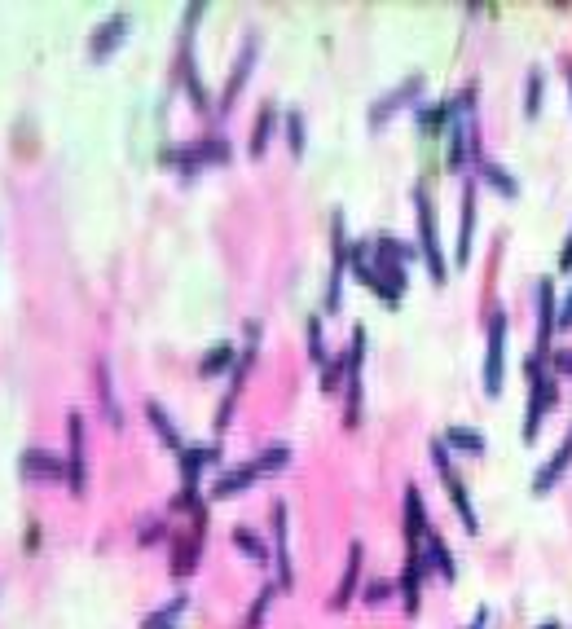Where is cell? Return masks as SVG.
Wrapping results in <instances>:
<instances>
[{
	"instance_id": "obj_1",
	"label": "cell",
	"mask_w": 572,
	"mask_h": 629,
	"mask_svg": "<svg viewBox=\"0 0 572 629\" xmlns=\"http://www.w3.org/2000/svg\"><path fill=\"white\" fill-rule=\"evenodd\" d=\"M524 374H528V410H524V440H533V436H537V427L546 423V414L555 410L559 383H555V374H550L546 357H537V352H528V361H524Z\"/></svg>"
},
{
	"instance_id": "obj_2",
	"label": "cell",
	"mask_w": 572,
	"mask_h": 629,
	"mask_svg": "<svg viewBox=\"0 0 572 629\" xmlns=\"http://www.w3.org/2000/svg\"><path fill=\"white\" fill-rule=\"evenodd\" d=\"M414 216H418V256H423L427 269H432V282L445 286L449 282V260H445V251H440L436 212H432V203H427V185L423 181L414 185Z\"/></svg>"
},
{
	"instance_id": "obj_3",
	"label": "cell",
	"mask_w": 572,
	"mask_h": 629,
	"mask_svg": "<svg viewBox=\"0 0 572 629\" xmlns=\"http://www.w3.org/2000/svg\"><path fill=\"white\" fill-rule=\"evenodd\" d=\"M432 462H436V471H440V484H445V493H449V502H454V511H458V520L467 533H480V520H476V506H471V493H467V484H462V476L454 471V458H449V445L445 440H432Z\"/></svg>"
},
{
	"instance_id": "obj_4",
	"label": "cell",
	"mask_w": 572,
	"mask_h": 629,
	"mask_svg": "<svg viewBox=\"0 0 572 629\" xmlns=\"http://www.w3.org/2000/svg\"><path fill=\"white\" fill-rule=\"evenodd\" d=\"M506 313H493L489 317V348H484V396H502V383H506Z\"/></svg>"
},
{
	"instance_id": "obj_5",
	"label": "cell",
	"mask_w": 572,
	"mask_h": 629,
	"mask_svg": "<svg viewBox=\"0 0 572 629\" xmlns=\"http://www.w3.org/2000/svg\"><path fill=\"white\" fill-rule=\"evenodd\" d=\"M225 159H229V141L225 137H203V141H190V146L163 150V163H181V172L212 168V163H225Z\"/></svg>"
},
{
	"instance_id": "obj_6",
	"label": "cell",
	"mask_w": 572,
	"mask_h": 629,
	"mask_svg": "<svg viewBox=\"0 0 572 629\" xmlns=\"http://www.w3.org/2000/svg\"><path fill=\"white\" fill-rule=\"evenodd\" d=\"M361 361H366V326H352L348 339V383H344V423L357 427L361 418Z\"/></svg>"
},
{
	"instance_id": "obj_7",
	"label": "cell",
	"mask_w": 572,
	"mask_h": 629,
	"mask_svg": "<svg viewBox=\"0 0 572 629\" xmlns=\"http://www.w3.org/2000/svg\"><path fill=\"white\" fill-rule=\"evenodd\" d=\"M330 247H335V260H330V282H326V300L322 313H339V295H344V269H348V238H344V216H330Z\"/></svg>"
},
{
	"instance_id": "obj_8",
	"label": "cell",
	"mask_w": 572,
	"mask_h": 629,
	"mask_svg": "<svg viewBox=\"0 0 572 629\" xmlns=\"http://www.w3.org/2000/svg\"><path fill=\"white\" fill-rule=\"evenodd\" d=\"M559 326V300H555V286L550 278L537 282V339H533V352L537 357H550V335Z\"/></svg>"
},
{
	"instance_id": "obj_9",
	"label": "cell",
	"mask_w": 572,
	"mask_h": 629,
	"mask_svg": "<svg viewBox=\"0 0 572 629\" xmlns=\"http://www.w3.org/2000/svg\"><path fill=\"white\" fill-rule=\"evenodd\" d=\"M418 564H423V572H436V577L445 581V586L458 577V564H454V555H449L445 537H440L436 528H427L423 546H418Z\"/></svg>"
},
{
	"instance_id": "obj_10",
	"label": "cell",
	"mask_w": 572,
	"mask_h": 629,
	"mask_svg": "<svg viewBox=\"0 0 572 629\" xmlns=\"http://www.w3.org/2000/svg\"><path fill=\"white\" fill-rule=\"evenodd\" d=\"M414 93H423V75H405V80L396 84L392 93H383V102H374V106H370V128H383V124H388L392 110H401V106H410V102H414Z\"/></svg>"
},
{
	"instance_id": "obj_11",
	"label": "cell",
	"mask_w": 572,
	"mask_h": 629,
	"mask_svg": "<svg viewBox=\"0 0 572 629\" xmlns=\"http://www.w3.org/2000/svg\"><path fill=\"white\" fill-rule=\"evenodd\" d=\"M401 506H405V520H401V528H405V555H418V546H423V537H427V515H423V498H418V489L410 484L405 489V498H401Z\"/></svg>"
},
{
	"instance_id": "obj_12",
	"label": "cell",
	"mask_w": 572,
	"mask_h": 629,
	"mask_svg": "<svg viewBox=\"0 0 572 629\" xmlns=\"http://www.w3.org/2000/svg\"><path fill=\"white\" fill-rule=\"evenodd\" d=\"M66 440H71V458H66V484H71V493H84V423L80 414L66 418Z\"/></svg>"
},
{
	"instance_id": "obj_13",
	"label": "cell",
	"mask_w": 572,
	"mask_h": 629,
	"mask_svg": "<svg viewBox=\"0 0 572 629\" xmlns=\"http://www.w3.org/2000/svg\"><path fill=\"white\" fill-rule=\"evenodd\" d=\"M471 242H476V181L462 185V212H458V251L454 260L467 264L471 256Z\"/></svg>"
},
{
	"instance_id": "obj_14",
	"label": "cell",
	"mask_w": 572,
	"mask_h": 629,
	"mask_svg": "<svg viewBox=\"0 0 572 629\" xmlns=\"http://www.w3.org/2000/svg\"><path fill=\"white\" fill-rule=\"evenodd\" d=\"M18 471L22 480H66V462L58 454H44V449H22Z\"/></svg>"
},
{
	"instance_id": "obj_15",
	"label": "cell",
	"mask_w": 572,
	"mask_h": 629,
	"mask_svg": "<svg viewBox=\"0 0 572 629\" xmlns=\"http://www.w3.org/2000/svg\"><path fill=\"white\" fill-rule=\"evenodd\" d=\"M124 40H128V14H115V18H106L102 27L93 31V40H88V53L102 62V58H110V53H115Z\"/></svg>"
},
{
	"instance_id": "obj_16",
	"label": "cell",
	"mask_w": 572,
	"mask_h": 629,
	"mask_svg": "<svg viewBox=\"0 0 572 629\" xmlns=\"http://www.w3.org/2000/svg\"><path fill=\"white\" fill-rule=\"evenodd\" d=\"M568 462H572V432H568L564 440H559L555 454H550V458L542 462V467L533 471V493H550V489H555V480L568 471Z\"/></svg>"
},
{
	"instance_id": "obj_17",
	"label": "cell",
	"mask_w": 572,
	"mask_h": 629,
	"mask_svg": "<svg viewBox=\"0 0 572 629\" xmlns=\"http://www.w3.org/2000/svg\"><path fill=\"white\" fill-rule=\"evenodd\" d=\"M273 559H278V590L291 586V555H286V502H273Z\"/></svg>"
},
{
	"instance_id": "obj_18",
	"label": "cell",
	"mask_w": 572,
	"mask_h": 629,
	"mask_svg": "<svg viewBox=\"0 0 572 629\" xmlns=\"http://www.w3.org/2000/svg\"><path fill=\"white\" fill-rule=\"evenodd\" d=\"M256 462H238V467H229V471H220V476L212 480V498H234V493H242L247 484H256Z\"/></svg>"
},
{
	"instance_id": "obj_19",
	"label": "cell",
	"mask_w": 572,
	"mask_h": 629,
	"mask_svg": "<svg viewBox=\"0 0 572 629\" xmlns=\"http://www.w3.org/2000/svg\"><path fill=\"white\" fill-rule=\"evenodd\" d=\"M256 49L260 44L256 40H242V53H238V62H234V75H229V84H225V93H220V110H229L238 102V93H242V80H247V71H251V58H256Z\"/></svg>"
},
{
	"instance_id": "obj_20",
	"label": "cell",
	"mask_w": 572,
	"mask_h": 629,
	"mask_svg": "<svg viewBox=\"0 0 572 629\" xmlns=\"http://www.w3.org/2000/svg\"><path fill=\"white\" fill-rule=\"evenodd\" d=\"M401 603L405 612H418V603H423V564H418V555H405V568H401Z\"/></svg>"
},
{
	"instance_id": "obj_21",
	"label": "cell",
	"mask_w": 572,
	"mask_h": 629,
	"mask_svg": "<svg viewBox=\"0 0 572 629\" xmlns=\"http://www.w3.org/2000/svg\"><path fill=\"white\" fill-rule=\"evenodd\" d=\"M198 542H203V511L194 515V533H190V537H181V542H176L172 577H185V572H194V564H198Z\"/></svg>"
},
{
	"instance_id": "obj_22",
	"label": "cell",
	"mask_w": 572,
	"mask_h": 629,
	"mask_svg": "<svg viewBox=\"0 0 572 629\" xmlns=\"http://www.w3.org/2000/svg\"><path fill=\"white\" fill-rule=\"evenodd\" d=\"M357 572H361V542H352L344 577H339V590L330 594V608H348V603H352V594H357Z\"/></svg>"
},
{
	"instance_id": "obj_23",
	"label": "cell",
	"mask_w": 572,
	"mask_h": 629,
	"mask_svg": "<svg viewBox=\"0 0 572 629\" xmlns=\"http://www.w3.org/2000/svg\"><path fill=\"white\" fill-rule=\"evenodd\" d=\"M449 102H440V106H418V137L423 141H440L445 137V128H449Z\"/></svg>"
},
{
	"instance_id": "obj_24",
	"label": "cell",
	"mask_w": 572,
	"mask_h": 629,
	"mask_svg": "<svg viewBox=\"0 0 572 629\" xmlns=\"http://www.w3.org/2000/svg\"><path fill=\"white\" fill-rule=\"evenodd\" d=\"M445 440L449 449H458V454H467V458H480L484 454V436L476 432V427H462V423H454V427H445Z\"/></svg>"
},
{
	"instance_id": "obj_25",
	"label": "cell",
	"mask_w": 572,
	"mask_h": 629,
	"mask_svg": "<svg viewBox=\"0 0 572 629\" xmlns=\"http://www.w3.org/2000/svg\"><path fill=\"white\" fill-rule=\"evenodd\" d=\"M251 462H256V476H260V480H264V476H278L286 462H291V445H286V440H273V445L260 449V454L251 458Z\"/></svg>"
},
{
	"instance_id": "obj_26",
	"label": "cell",
	"mask_w": 572,
	"mask_h": 629,
	"mask_svg": "<svg viewBox=\"0 0 572 629\" xmlns=\"http://www.w3.org/2000/svg\"><path fill=\"white\" fill-rule=\"evenodd\" d=\"M146 418H150V427H154V432H159V436H163V445H168V449H172V454H176V458H181V454H185V445H181V436H176L172 418H168V414H163V405H159V401H150V405H146Z\"/></svg>"
},
{
	"instance_id": "obj_27",
	"label": "cell",
	"mask_w": 572,
	"mask_h": 629,
	"mask_svg": "<svg viewBox=\"0 0 572 629\" xmlns=\"http://www.w3.org/2000/svg\"><path fill=\"white\" fill-rule=\"evenodd\" d=\"M480 181H489L498 194H506V198H520V181H515L506 168H498V163H489V159H480Z\"/></svg>"
},
{
	"instance_id": "obj_28",
	"label": "cell",
	"mask_w": 572,
	"mask_h": 629,
	"mask_svg": "<svg viewBox=\"0 0 572 629\" xmlns=\"http://www.w3.org/2000/svg\"><path fill=\"white\" fill-rule=\"evenodd\" d=\"M97 396H102V414L106 423H124V414H119V401H115V388H110V366L106 361H97Z\"/></svg>"
},
{
	"instance_id": "obj_29",
	"label": "cell",
	"mask_w": 572,
	"mask_h": 629,
	"mask_svg": "<svg viewBox=\"0 0 572 629\" xmlns=\"http://www.w3.org/2000/svg\"><path fill=\"white\" fill-rule=\"evenodd\" d=\"M185 608H190V594H176V599H168L159 612H150L141 629H176V616H181Z\"/></svg>"
},
{
	"instance_id": "obj_30",
	"label": "cell",
	"mask_w": 572,
	"mask_h": 629,
	"mask_svg": "<svg viewBox=\"0 0 572 629\" xmlns=\"http://www.w3.org/2000/svg\"><path fill=\"white\" fill-rule=\"evenodd\" d=\"M344 383H348V348L326 357V366H322V392H339Z\"/></svg>"
},
{
	"instance_id": "obj_31",
	"label": "cell",
	"mask_w": 572,
	"mask_h": 629,
	"mask_svg": "<svg viewBox=\"0 0 572 629\" xmlns=\"http://www.w3.org/2000/svg\"><path fill=\"white\" fill-rule=\"evenodd\" d=\"M273 119H278V110L260 106V119H256V128H251V154H264V146H269V137H273Z\"/></svg>"
},
{
	"instance_id": "obj_32",
	"label": "cell",
	"mask_w": 572,
	"mask_h": 629,
	"mask_svg": "<svg viewBox=\"0 0 572 629\" xmlns=\"http://www.w3.org/2000/svg\"><path fill=\"white\" fill-rule=\"evenodd\" d=\"M234 546H238L247 559H256V564H269V550H264V542H260L256 533H251V528H234Z\"/></svg>"
},
{
	"instance_id": "obj_33",
	"label": "cell",
	"mask_w": 572,
	"mask_h": 629,
	"mask_svg": "<svg viewBox=\"0 0 572 629\" xmlns=\"http://www.w3.org/2000/svg\"><path fill=\"white\" fill-rule=\"evenodd\" d=\"M229 361H234V344H216L203 361H198V374H203V379H212V374H216V370H225Z\"/></svg>"
},
{
	"instance_id": "obj_34",
	"label": "cell",
	"mask_w": 572,
	"mask_h": 629,
	"mask_svg": "<svg viewBox=\"0 0 572 629\" xmlns=\"http://www.w3.org/2000/svg\"><path fill=\"white\" fill-rule=\"evenodd\" d=\"M282 132H286V146H291V154L300 159V154H304V115H300V110H291V115H286Z\"/></svg>"
},
{
	"instance_id": "obj_35",
	"label": "cell",
	"mask_w": 572,
	"mask_h": 629,
	"mask_svg": "<svg viewBox=\"0 0 572 629\" xmlns=\"http://www.w3.org/2000/svg\"><path fill=\"white\" fill-rule=\"evenodd\" d=\"M542 93H546L542 71H528V97H524V115L528 119H537V110H542Z\"/></svg>"
},
{
	"instance_id": "obj_36",
	"label": "cell",
	"mask_w": 572,
	"mask_h": 629,
	"mask_svg": "<svg viewBox=\"0 0 572 629\" xmlns=\"http://www.w3.org/2000/svg\"><path fill=\"white\" fill-rule=\"evenodd\" d=\"M308 357L326 366V348H322V313L308 317Z\"/></svg>"
},
{
	"instance_id": "obj_37",
	"label": "cell",
	"mask_w": 572,
	"mask_h": 629,
	"mask_svg": "<svg viewBox=\"0 0 572 629\" xmlns=\"http://www.w3.org/2000/svg\"><path fill=\"white\" fill-rule=\"evenodd\" d=\"M546 366H550V374L555 379H572V348H555L546 357Z\"/></svg>"
},
{
	"instance_id": "obj_38",
	"label": "cell",
	"mask_w": 572,
	"mask_h": 629,
	"mask_svg": "<svg viewBox=\"0 0 572 629\" xmlns=\"http://www.w3.org/2000/svg\"><path fill=\"white\" fill-rule=\"evenodd\" d=\"M273 594H278V586H264V590H260V599L251 603V612H247V629H256V625L264 621V608H269Z\"/></svg>"
},
{
	"instance_id": "obj_39",
	"label": "cell",
	"mask_w": 572,
	"mask_h": 629,
	"mask_svg": "<svg viewBox=\"0 0 572 629\" xmlns=\"http://www.w3.org/2000/svg\"><path fill=\"white\" fill-rule=\"evenodd\" d=\"M559 330H572V286L564 300H559Z\"/></svg>"
},
{
	"instance_id": "obj_40",
	"label": "cell",
	"mask_w": 572,
	"mask_h": 629,
	"mask_svg": "<svg viewBox=\"0 0 572 629\" xmlns=\"http://www.w3.org/2000/svg\"><path fill=\"white\" fill-rule=\"evenodd\" d=\"M392 594V586L388 581H370V590H366V603H383Z\"/></svg>"
},
{
	"instance_id": "obj_41",
	"label": "cell",
	"mask_w": 572,
	"mask_h": 629,
	"mask_svg": "<svg viewBox=\"0 0 572 629\" xmlns=\"http://www.w3.org/2000/svg\"><path fill=\"white\" fill-rule=\"evenodd\" d=\"M559 273H572V229L564 238V251H559Z\"/></svg>"
},
{
	"instance_id": "obj_42",
	"label": "cell",
	"mask_w": 572,
	"mask_h": 629,
	"mask_svg": "<svg viewBox=\"0 0 572 629\" xmlns=\"http://www.w3.org/2000/svg\"><path fill=\"white\" fill-rule=\"evenodd\" d=\"M484 621H489V608H480V612H476V621H471V629H484Z\"/></svg>"
},
{
	"instance_id": "obj_43",
	"label": "cell",
	"mask_w": 572,
	"mask_h": 629,
	"mask_svg": "<svg viewBox=\"0 0 572 629\" xmlns=\"http://www.w3.org/2000/svg\"><path fill=\"white\" fill-rule=\"evenodd\" d=\"M568 97H572V66H568Z\"/></svg>"
},
{
	"instance_id": "obj_44",
	"label": "cell",
	"mask_w": 572,
	"mask_h": 629,
	"mask_svg": "<svg viewBox=\"0 0 572 629\" xmlns=\"http://www.w3.org/2000/svg\"><path fill=\"white\" fill-rule=\"evenodd\" d=\"M542 629H559V621H546V625H542Z\"/></svg>"
}]
</instances>
